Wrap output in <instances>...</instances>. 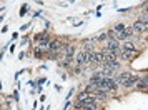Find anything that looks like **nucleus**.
I'll return each mask as SVG.
<instances>
[{"label": "nucleus", "instance_id": "nucleus-7", "mask_svg": "<svg viewBox=\"0 0 148 110\" xmlns=\"http://www.w3.org/2000/svg\"><path fill=\"white\" fill-rule=\"evenodd\" d=\"M138 89H147L148 87V78H141V80H138Z\"/></svg>", "mask_w": 148, "mask_h": 110}, {"label": "nucleus", "instance_id": "nucleus-8", "mask_svg": "<svg viewBox=\"0 0 148 110\" xmlns=\"http://www.w3.org/2000/svg\"><path fill=\"white\" fill-rule=\"evenodd\" d=\"M125 50H130V52L136 54V48H135V45L132 43V42H127V43H125Z\"/></svg>", "mask_w": 148, "mask_h": 110}, {"label": "nucleus", "instance_id": "nucleus-3", "mask_svg": "<svg viewBox=\"0 0 148 110\" xmlns=\"http://www.w3.org/2000/svg\"><path fill=\"white\" fill-rule=\"evenodd\" d=\"M138 80H140V78H138L136 75H132V77H128V78H125V80H121V85H123V87H127V89H132V87L136 85Z\"/></svg>", "mask_w": 148, "mask_h": 110}, {"label": "nucleus", "instance_id": "nucleus-6", "mask_svg": "<svg viewBox=\"0 0 148 110\" xmlns=\"http://www.w3.org/2000/svg\"><path fill=\"white\" fill-rule=\"evenodd\" d=\"M132 54H133V52H130V50H125V48H123V50H121V52H120L121 58H125V60H128V58L132 57Z\"/></svg>", "mask_w": 148, "mask_h": 110}, {"label": "nucleus", "instance_id": "nucleus-5", "mask_svg": "<svg viewBox=\"0 0 148 110\" xmlns=\"http://www.w3.org/2000/svg\"><path fill=\"white\" fill-rule=\"evenodd\" d=\"M132 28H133V32H147V30H148L147 23H145V22H141V20H136Z\"/></svg>", "mask_w": 148, "mask_h": 110}, {"label": "nucleus", "instance_id": "nucleus-1", "mask_svg": "<svg viewBox=\"0 0 148 110\" xmlns=\"http://www.w3.org/2000/svg\"><path fill=\"white\" fill-rule=\"evenodd\" d=\"M75 109L77 110H97V102H82V100H77L75 102Z\"/></svg>", "mask_w": 148, "mask_h": 110}, {"label": "nucleus", "instance_id": "nucleus-4", "mask_svg": "<svg viewBox=\"0 0 148 110\" xmlns=\"http://www.w3.org/2000/svg\"><path fill=\"white\" fill-rule=\"evenodd\" d=\"M107 50H112V52H116V54L120 55V43L116 38H110L107 43Z\"/></svg>", "mask_w": 148, "mask_h": 110}, {"label": "nucleus", "instance_id": "nucleus-2", "mask_svg": "<svg viewBox=\"0 0 148 110\" xmlns=\"http://www.w3.org/2000/svg\"><path fill=\"white\" fill-rule=\"evenodd\" d=\"M92 54L93 52H80V54L77 55V63L78 65H85V63H90L92 62Z\"/></svg>", "mask_w": 148, "mask_h": 110}, {"label": "nucleus", "instance_id": "nucleus-9", "mask_svg": "<svg viewBox=\"0 0 148 110\" xmlns=\"http://www.w3.org/2000/svg\"><path fill=\"white\" fill-rule=\"evenodd\" d=\"M125 25H121V23H118V25H115V28H113V32H116V34H120V32H123L125 30Z\"/></svg>", "mask_w": 148, "mask_h": 110}, {"label": "nucleus", "instance_id": "nucleus-11", "mask_svg": "<svg viewBox=\"0 0 148 110\" xmlns=\"http://www.w3.org/2000/svg\"><path fill=\"white\" fill-rule=\"evenodd\" d=\"M2 20H3V17H2V15H0V22H2Z\"/></svg>", "mask_w": 148, "mask_h": 110}, {"label": "nucleus", "instance_id": "nucleus-10", "mask_svg": "<svg viewBox=\"0 0 148 110\" xmlns=\"http://www.w3.org/2000/svg\"><path fill=\"white\" fill-rule=\"evenodd\" d=\"M97 40H100V42H103V40H107V34H101L100 37H97Z\"/></svg>", "mask_w": 148, "mask_h": 110}]
</instances>
